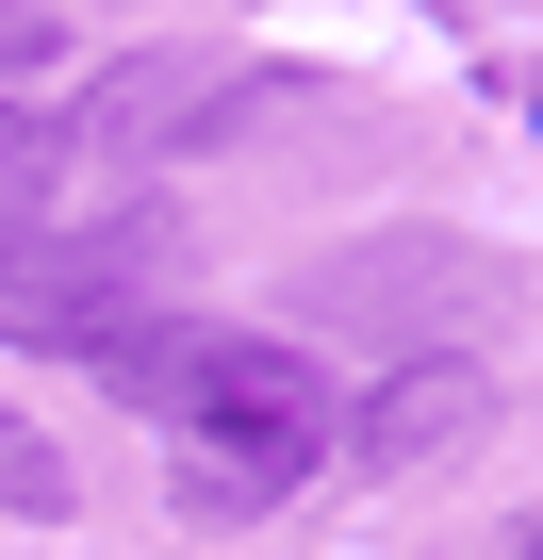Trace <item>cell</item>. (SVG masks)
Returning <instances> with one entry per match:
<instances>
[{"instance_id": "cell-1", "label": "cell", "mask_w": 543, "mask_h": 560, "mask_svg": "<svg viewBox=\"0 0 543 560\" xmlns=\"http://www.w3.org/2000/svg\"><path fill=\"white\" fill-rule=\"evenodd\" d=\"M99 380L198 445V478H181L198 511H263V494H297L330 462V380L281 330H165V314H132L99 347Z\"/></svg>"}, {"instance_id": "cell-2", "label": "cell", "mask_w": 543, "mask_h": 560, "mask_svg": "<svg viewBox=\"0 0 543 560\" xmlns=\"http://www.w3.org/2000/svg\"><path fill=\"white\" fill-rule=\"evenodd\" d=\"M263 100V67H231V50H132L116 83H99V149H181V132H231Z\"/></svg>"}, {"instance_id": "cell-3", "label": "cell", "mask_w": 543, "mask_h": 560, "mask_svg": "<svg viewBox=\"0 0 543 560\" xmlns=\"http://www.w3.org/2000/svg\"><path fill=\"white\" fill-rule=\"evenodd\" d=\"M83 165H99V132H83V116H34V100H0V231H67Z\"/></svg>"}, {"instance_id": "cell-4", "label": "cell", "mask_w": 543, "mask_h": 560, "mask_svg": "<svg viewBox=\"0 0 543 560\" xmlns=\"http://www.w3.org/2000/svg\"><path fill=\"white\" fill-rule=\"evenodd\" d=\"M0 511H17V527H50V511H83V478H67V445H50V429H17V412H0Z\"/></svg>"}, {"instance_id": "cell-5", "label": "cell", "mask_w": 543, "mask_h": 560, "mask_svg": "<svg viewBox=\"0 0 543 560\" xmlns=\"http://www.w3.org/2000/svg\"><path fill=\"white\" fill-rule=\"evenodd\" d=\"M461 412H477L461 380H428V396H379V412H363V462H412V445H445Z\"/></svg>"}, {"instance_id": "cell-6", "label": "cell", "mask_w": 543, "mask_h": 560, "mask_svg": "<svg viewBox=\"0 0 543 560\" xmlns=\"http://www.w3.org/2000/svg\"><path fill=\"white\" fill-rule=\"evenodd\" d=\"M50 50H67V34L34 18V0H0V100H34V83H50Z\"/></svg>"}]
</instances>
